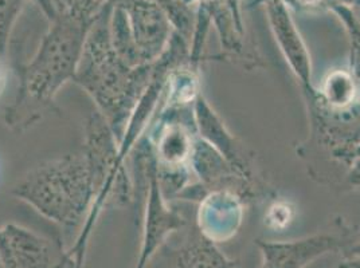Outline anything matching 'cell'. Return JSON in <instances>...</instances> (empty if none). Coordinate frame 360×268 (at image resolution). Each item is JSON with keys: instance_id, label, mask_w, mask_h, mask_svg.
Returning a JSON list of instances; mask_svg holds the SVG:
<instances>
[{"instance_id": "9", "label": "cell", "mask_w": 360, "mask_h": 268, "mask_svg": "<svg viewBox=\"0 0 360 268\" xmlns=\"http://www.w3.org/2000/svg\"><path fill=\"white\" fill-rule=\"evenodd\" d=\"M236 264L200 231L190 234L179 247L171 250L165 257V268H234Z\"/></svg>"}, {"instance_id": "20", "label": "cell", "mask_w": 360, "mask_h": 268, "mask_svg": "<svg viewBox=\"0 0 360 268\" xmlns=\"http://www.w3.org/2000/svg\"><path fill=\"white\" fill-rule=\"evenodd\" d=\"M349 256H355V257H360V240L354 244V247L349 250Z\"/></svg>"}, {"instance_id": "19", "label": "cell", "mask_w": 360, "mask_h": 268, "mask_svg": "<svg viewBox=\"0 0 360 268\" xmlns=\"http://www.w3.org/2000/svg\"><path fill=\"white\" fill-rule=\"evenodd\" d=\"M351 182H354V185L360 187V161L358 164L355 165L354 170L351 172Z\"/></svg>"}, {"instance_id": "5", "label": "cell", "mask_w": 360, "mask_h": 268, "mask_svg": "<svg viewBox=\"0 0 360 268\" xmlns=\"http://www.w3.org/2000/svg\"><path fill=\"white\" fill-rule=\"evenodd\" d=\"M174 31L165 10L153 0H112V45L129 66L160 60Z\"/></svg>"}, {"instance_id": "17", "label": "cell", "mask_w": 360, "mask_h": 268, "mask_svg": "<svg viewBox=\"0 0 360 268\" xmlns=\"http://www.w3.org/2000/svg\"><path fill=\"white\" fill-rule=\"evenodd\" d=\"M284 1H289L295 6H300V7H314V6H319L321 4L324 0H284Z\"/></svg>"}, {"instance_id": "18", "label": "cell", "mask_w": 360, "mask_h": 268, "mask_svg": "<svg viewBox=\"0 0 360 268\" xmlns=\"http://www.w3.org/2000/svg\"><path fill=\"white\" fill-rule=\"evenodd\" d=\"M339 268H360V257L348 256L345 262L340 263Z\"/></svg>"}, {"instance_id": "15", "label": "cell", "mask_w": 360, "mask_h": 268, "mask_svg": "<svg viewBox=\"0 0 360 268\" xmlns=\"http://www.w3.org/2000/svg\"><path fill=\"white\" fill-rule=\"evenodd\" d=\"M8 79V60L4 57H0V95L6 89Z\"/></svg>"}, {"instance_id": "7", "label": "cell", "mask_w": 360, "mask_h": 268, "mask_svg": "<svg viewBox=\"0 0 360 268\" xmlns=\"http://www.w3.org/2000/svg\"><path fill=\"white\" fill-rule=\"evenodd\" d=\"M60 256L56 257L50 239L32 229L16 223L0 227L1 268H54Z\"/></svg>"}, {"instance_id": "4", "label": "cell", "mask_w": 360, "mask_h": 268, "mask_svg": "<svg viewBox=\"0 0 360 268\" xmlns=\"http://www.w3.org/2000/svg\"><path fill=\"white\" fill-rule=\"evenodd\" d=\"M82 153L89 165L93 206L81 235L89 238L94 223L105 207H125L134 200V185L125 168L119 140L106 119L96 110L85 126Z\"/></svg>"}, {"instance_id": "3", "label": "cell", "mask_w": 360, "mask_h": 268, "mask_svg": "<svg viewBox=\"0 0 360 268\" xmlns=\"http://www.w3.org/2000/svg\"><path fill=\"white\" fill-rule=\"evenodd\" d=\"M11 194L47 220L75 229L93 206L89 165L82 152L49 160L25 173Z\"/></svg>"}, {"instance_id": "8", "label": "cell", "mask_w": 360, "mask_h": 268, "mask_svg": "<svg viewBox=\"0 0 360 268\" xmlns=\"http://www.w3.org/2000/svg\"><path fill=\"white\" fill-rule=\"evenodd\" d=\"M348 239L335 234H319L293 241H262L258 248L262 255L259 268H305L319 257L338 253L348 244Z\"/></svg>"}, {"instance_id": "14", "label": "cell", "mask_w": 360, "mask_h": 268, "mask_svg": "<svg viewBox=\"0 0 360 268\" xmlns=\"http://www.w3.org/2000/svg\"><path fill=\"white\" fill-rule=\"evenodd\" d=\"M25 0H0V57L7 58L8 42Z\"/></svg>"}, {"instance_id": "13", "label": "cell", "mask_w": 360, "mask_h": 268, "mask_svg": "<svg viewBox=\"0 0 360 268\" xmlns=\"http://www.w3.org/2000/svg\"><path fill=\"white\" fill-rule=\"evenodd\" d=\"M324 94L332 106L343 107L349 104L355 94L352 76L345 72H336L330 74L326 82Z\"/></svg>"}, {"instance_id": "6", "label": "cell", "mask_w": 360, "mask_h": 268, "mask_svg": "<svg viewBox=\"0 0 360 268\" xmlns=\"http://www.w3.org/2000/svg\"><path fill=\"white\" fill-rule=\"evenodd\" d=\"M139 160L141 161L144 173L148 179V196L141 248L135 268H146L153 255L165 244L167 238L180 229L186 222L176 210L165 207L162 187L158 180L156 160L150 148L143 150L141 154H139Z\"/></svg>"}, {"instance_id": "10", "label": "cell", "mask_w": 360, "mask_h": 268, "mask_svg": "<svg viewBox=\"0 0 360 268\" xmlns=\"http://www.w3.org/2000/svg\"><path fill=\"white\" fill-rule=\"evenodd\" d=\"M266 8L269 15L271 29L274 31L277 41L283 47L286 58H289L293 69L304 82H308L309 65L305 47L301 42L300 35L296 30L290 15L286 10L284 0H266Z\"/></svg>"}, {"instance_id": "1", "label": "cell", "mask_w": 360, "mask_h": 268, "mask_svg": "<svg viewBox=\"0 0 360 268\" xmlns=\"http://www.w3.org/2000/svg\"><path fill=\"white\" fill-rule=\"evenodd\" d=\"M91 23L65 15L50 20L34 55L16 69L18 91L4 109V122L11 130L20 133L47 113L58 112L54 100L68 82H75Z\"/></svg>"}, {"instance_id": "16", "label": "cell", "mask_w": 360, "mask_h": 268, "mask_svg": "<svg viewBox=\"0 0 360 268\" xmlns=\"http://www.w3.org/2000/svg\"><path fill=\"white\" fill-rule=\"evenodd\" d=\"M54 268H75V257L69 251L62 253L58 263L54 266Z\"/></svg>"}, {"instance_id": "11", "label": "cell", "mask_w": 360, "mask_h": 268, "mask_svg": "<svg viewBox=\"0 0 360 268\" xmlns=\"http://www.w3.org/2000/svg\"><path fill=\"white\" fill-rule=\"evenodd\" d=\"M193 144L187 132L179 125H171L159 137L156 147V164L178 166L191 156Z\"/></svg>"}, {"instance_id": "2", "label": "cell", "mask_w": 360, "mask_h": 268, "mask_svg": "<svg viewBox=\"0 0 360 268\" xmlns=\"http://www.w3.org/2000/svg\"><path fill=\"white\" fill-rule=\"evenodd\" d=\"M110 11L112 1L90 25L75 82L89 94L121 147L136 107L150 86L156 62L132 67L121 58L110 39Z\"/></svg>"}, {"instance_id": "12", "label": "cell", "mask_w": 360, "mask_h": 268, "mask_svg": "<svg viewBox=\"0 0 360 268\" xmlns=\"http://www.w3.org/2000/svg\"><path fill=\"white\" fill-rule=\"evenodd\" d=\"M57 15L70 16L91 23L112 0H51Z\"/></svg>"}]
</instances>
